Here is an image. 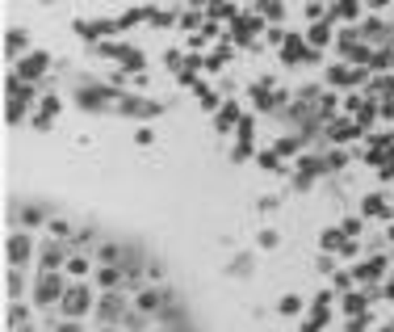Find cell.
Here are the masks:
<instances>
[{
	"instance_id": "1",
	"label": "cell",
	"mask_w": 394,
	"mask_h": 332,
	"mask_svg": "<svg viewBox=\"0 0 394 332\" xmlns=\"http://www.w3.org/2000/svg\"><path fill=\"white\" fill-rule=\"evenodd\" d=\"M88 311H97V307H92V290H88L84 282H72L63 290V299H59V316H63V320H84Z\"/></svg>"
},
{
	"instance_id": "2",
	"label": "cell",
	"mask_w": 394,
	"mask_h": 332,
	"mask_svg": "<svg viewBox=\"0 0 394 332\" xmlns=\"http://www.w3.org/2000/svg\"><path fill=\"white\" fill-rule=\"evenodd\" d=\"M63 290H67V282L59 278V269H43L34 282V307H59Z\"/></svg>"
},
{
	"instance_id": "3",
	"label": "cell",
	"mask_w": 394,
	"mask_h": 332,
	"mask_svg": "<svg viewBox=\"0 0 394 332\" xmlns=\"http://www.w3.org/2000/svg\"><path fill=\"white\" fill-rule=\"evenodd\" d=\"M126 307H131V303H126L122 290H105L101 303H97V320H101V324H122V320H126Z\"/></svg>"
},
{
	"instance_id": "4",
	"label": "cell",
	"mask_w": 394,
	"mask_h": 332,
	"mask_svg": "<svg viewBox=\"0 0 394 332\" xmlns=\"http://www.w3.org/2000/svg\"><path fill=\"white\" fill-rule=\"evenodd\" d=\"M46 68H50V55H43V50H34V55L17 59V80L34 85V80H43V76H46Z\"/></svg>"
},
{
	"instance_id": "5",
	"label": "cell",
	"mask_w": 394,
	"mask_h": 332,
	"mask_svg": "<svg viewBox=\"0 0 394 332\" xmlns=\"http://www.w3.org/2000/svg\"><path fill=\"white\" fill-rule=\"evenodd\" d=\"M26 101H30V85L13 76V80H9V109H4V118H9V122H21V118H26Z\"/></svg>"
},
{
	"instance_id": "6",
	"label": "cell",
	"mask_w": 394,
	"mask_h": 332,
	"mask_svg": "<svg viewBox=\"0 0 394 332\" xmlns=\"http://www.w3.org/2000/svg\"><path fill=\"white\" fill-rule=\"evenodd\" d=\"M131 307H134V311H143V316H160V311L168 307V294H164V290H155V286H143V290L134 294Z\"/></svg>"
},
{
	"instance_id": "7",
	"label": "cell",
	"mask_w": 394,
	"mask_h": 332,
	"mask_svg": "<svg viewBox=\"0 0 394 332\" xmlns=\"http://www.w3.org/2000/svg\"><path fill=\"white\" fill-rule=\"evenodd\" d=\"M30 252H34V244H30L26 232H13V236L4 240V257H9V265H13V269H21V265L30 261Z\"/></svg>"
},
{
	"instance_id": "8",
	"label": "cell",
	"mask_w": 394,
	"mask_h": 332,
	"mask_svg": "<svg viewBox=\"0 0 394 332\" xmlns=\"http://www.w3.org/2000/svg\"><path fill=\"white\" fill-rule=\"evenodd\" d=\"M327 80H332L336 89H349V85H365V80H369V68H349V63H336V68H327Z\"/></svg>"
},
{
	"instance_id": "9",
	"label": "cell",
	"mask_w": 394,
	"mask_h": 332,
	"mask_svg": "<svg viewBox=\"0 0 394 332\" xmlns=\"http://www.w3.org/2000/svg\"><path fill=\"white\" fill-rule=\"evenodd\" d=\"M281 59H285V63H310V59H319V50H314V47L307 50L298 34H285V43H281Z\"/></svg>"
},
{
	"instance_id": "10",
	"label": "cell",
	"mask_w": 394,
	"mask_h": 332,
	"mask_svg": "<svg viewBox=\"0 0 394 332\" xmlns=\"http://www.w3.org/2000/svg\"><path fill=\"white\" fill-rule=\"evenodd\" d=\"M118 109H122V114H134V118H155V114H160L155 101H147V97H122V93H118Z\"/></svg>"
},
{
	"instance_id": "11",
	"label": "cell",
	"mask_w": 394,
	"mask_h": 332,
	"mask_svg": "<svg viewBox=\"0 0 394 332\" xmlns=\"http://www.w3.org/2000/svg\"><path fill=\"white\" fill-rule=\"evenodd\" d=\"M38 261H43V269H63L67 265V248H63V240H46L43 252H38Z\"/></svg>"
},
{
	"instance_id": "12",
	"label": "cell",
	"mask_w": 394,
	"mask_h": 332,
	"mask_svg": "<svg viewBox=\"0 0 394 332\" xmlns=\"http://www.w3.org/2000/svg\"><path fill=\"white\" fill-rule=\"evenodd\" d=\"M109 59H118V63H126V72H143V50L134 47H122V43H109V47H101Z\"/></svg>"
},
{
	"instance_id": "13",
	"label": "cell",
	"mask_w": 394,
	"mask_h": 332,
	"mask_svg": "<svg viewBox=\"0 0 394 332\" xmlns=\"http://www.w3.org/2000/svg\"><path fill=\"white\" fill-rule=\"evenodd\" d=\"M390 269V261L386 257H369L365 265H356L352 274H356V282H365V286H373V282H382V274Z\"/></svg>"
},
{
	"instance_id": "14",
	"label": "cell",
	"mask_w": 394,
	"mask_h": 332,
	"mask_svg": "<svg viewBox=\"0 0 394 332\" xmlns=\"http://www.w3.org/2000/svg\"><path fill=\"white\" fill-rule=\"evenodd\" d=\"M365 127L356 122V118H332L327 122V135H332V143H349V139H356Z\"/></svg>"
},
{
	"instance_id": "15",
	"label": "cell",
	"mask_w": 394,
	"mask_h": 332,
	"mask_svg": "<svg viewBox=\"0 0 394 332\" xmlns=\"http://www.w3.org/2000/svg\"><path fill=\"white\" fill-rule=\"evenodd\" d=\"M261 30H264V17H256V13H252V17H235L231 38H235V43H252V34H261Z\"/></svg>"
},
{
	"instance_id": "16",
	"label": "cell",
	"mask_w": 394,
	"mask_h": 332,
	"mask_svg": "<svg viewBox=\"0 0 394 332\" xmlns=\"http://www.w3.org/2000/svg\"><path fill=\"white\" fill-rule=\"evenodd\" d=\"M340 307H344V316H365V311H369V299H365V294H361V290H344V299H340Z\"/></svg>"
},
{
	"instance_id": "17",
	"label": "cell",
	"mask_w": 394,
	"mask_h": 332,
	"mask_svg": "<svg viewBox=\"0 0 394 332\" xmlns=\"http://www.w3.org/2000/svg\"><path fill=\"white\" fill-rule=\"evenodd\" d=\"M97 278H101L105 290H122V286H126V269H122V265H101Z\"/></svg>"
},
{
	"instance_id": "18",
	"label": "cell",
	"mask_w": 394,
	"mask_h": 332,
	"mask_svg": "<svg viewBox=\"0 0 394 332\" xmlns=\"http://www.w3.org/2000/svg\"><path fill=\"white\" fill-rule=\"evenodd\" d=\"M239 122H243L239 105H235V101H226V105L219 109V131H239Z\"/></svg>"
},
{
	"instance_id": "19",
	"label": "cell",
	"mask_w": 394,
	"mask_h": 332,
	"mask_svg": "<svg viewBox=\"0 0 394 332\" xmlns=\"http://www.w3.org/2000/svg\"><path fill=\"white\" fill-rule=\"evenodd\" d=\"M361 210H365L369 219H390V206H386V198H382V193H369V198L361 202Z\"/></svg>"
},
{
	"instance_id": "20",
	"label": "cell",
	"mask_w": 394,
	"mask_h": 332,
	"mask_svg": "<svg viewBox=\"0 0 394 332\" xmlns=\"http://www.w3.org/2000/svg\"><path fill=\"white\" fill-rule=\"evenodd\" d=\"M344 244H349V236H344V227H327V232L319 236V248H323V252H340Z\"/></svg>"
},
{
	"instance_id": "21",
	"label": "cell",
	"mask_w": 394,
	"mask_h": 332,
	"mask_svg": "<svg viewBox=\"0 0 394 332\" xmlns=\"http://www.w3.org/2000/svg\"><path fill=\"white\" fill-rule=\"evenodd\" d=\"M109 89H80V109H101V101H109Z\"/></svg>"
},
{
	"instance_id": "22",
	"label": "cell",
	"mask_w": 394,
	"mask_h": 332,
	"mask_svg": "<svg viewBox=\"0 0 394 332\" xmlns=\"http://www.w3.org/2000/svg\"><path fill=\"white\" fill-rule=\"evenodd\" d=\"M55 114H59V97H43V109H38L34 127H38V131H43V127H50V122H55Z\"/></svg>"
},
{
	"instance_id": "23",
	"label": "cell",
	"mask_w": 394,
	"mask_h": 332,
	"mask_svg": "<svg viewBox=\"0 0 394 332\" xmlns=\"http://www.w3.org/2000/svg\"><path fill=\"white\" fill-rule=\"evenodd\" d=\"M88 269H92L88 252H84V257H67V265H63V274H67V278H88Z\"/></svg>"
},
{
	"instance_id": "24",
	"label": "cell",
	"mask_w": 394,
	"mask_h": 332,
	"mask_svg": "<svg viewBox=\"0 0 394 332\" xmlns=\"http://www.w3.org/2000/svg\"><path fill=\"white\" fill-rule=\"evenodd\" d=\"M307 43H310L314 50H319V47H327V43H332V30H327L323 21H314V26L307 30Z\"/></svg>"
},
{
	"instance_id": "25",
	"label": "cell",
	"mask_w": 394,
	"mask_h": 332,
	"mask_svg": "<svg viewBox=\"0 0 394 332\" xmlns=\"http://www.w3.org/2000/svg\"><path fill=\"white\" fill-rule=\"evenodd\" d=\"M26 43H30V38H26V30H9V34H4V50H9V55L26 50Z\"/></svg>"
},
{
	"instance_id": "26",
	"label": "cell",
	"mask_w": 394,
	"mask_h": 332,
	"mask_svg": "<svg viewBox=\"0 0 394 332\" xmlns=\"http://www.w3.org/2000/svg\"><path fill=\"white\" fill-rule=\"evenodd\" d=\"M46 232H50L55 240H76V236H72V223H67V219H46Z\"/></svg>"
},
{
	"instance_id": "27",
	"label": "cell",
	"mask_w": 394,
	"mask_h": 332,
	"mask_svg": "<svg viewBox=\"0 0 394 332\" xmlns=\"http://www.w3.org/2000/svg\"><path fill=\"white\" fill-rule=\"evenodd\" d=\"M261 168H264V173H285V164H281V156H277V151H261Z\"/></svg>"
},
{
	"instance_id": "28",
	"label": "cell",
	"mask_w": 394,
	"mask_h": 332,
	"mask_svg": "<svg viewBox=\"0 0 394 332\" xmlns=\"http://www.w3.org/2000/svg\"><path fill=\"white\" fill-rule=\"evenodd\" d=\"M302 139H307V135H294V139H277V147H273V151H277V156H294V151L302 147Z\"/></svg>"
},
{
	"instance_id": "29",
	"label": "cell",
	"mask_w": 394,
	"mask_h": 332,
	"mask_svg": "<svg viewBox=\"0 0 394 332\" xmlns=\"http://www.w3.org/2000/svg\"><path fill=\"white\" fill-rule=\"evenodd\" d=\"M277 307H281V316H298V311H302V299H298V294H285Z\"/></svg>"
},
{
	"instance_id": "30",
	"label": "cell",
	"mask_w": 394,
	"mask_h": 332,
	"mask_svg": "<svg viewBox=\"0 0 394 332\" xmlns=\"http://www.w3.org/2000/svg\"><path fill=\"white\" fill-rule=\"evenodd\" d=\"M336 13H340V17H349V21H356V13H361V0H340V4H336Z\"/></svg>"
},
{
	"instance_id": "31",
	"label": "cell",
	"mask_w": 394,
	"mask_h": 332,
	"mask_svg": "<svg viewBox=\"0 0 394 332\" xmlns=\"http://www.w3.org/2000/svg\"><path fill=\"white\" fill-rule=\"evenodd\" d=\"M365 38L382 43V38H386V26H382V21H369V26H365Z\"/></svg>"
},
{
	"instance_id": "32",
	"label": "cell",
	"mask_w": 394,
	"mask_h": 332,
	"mask_svg": "<svg viewBox=\"0 0 394 332\" xmlns=\"http://www.w3.org/2000/svg\"><path fill=\"white\" fill-rule=\"evenodd\" d=\"M222 63H226V47H222V50H214V55L206 59V72H219Z\"/></svg>"
},
{
	"instance_id": "33",
	"label": "cell",
	"mask_w": 394,
	"mask_h": 332,
	"mask_svg": "<svg viewBox=\"0 0 394 332\" xmlns=\"http://www.w3.org/2000/svg\"><path fill=\"white\" fill-rule=\"evenodd\" d=\"M344 164H349L344 151H332V156H327V173H336V168H344Z\"/></svg>"
},
{
	"instance_id": "34",
	"label": "cell",
	"mask_w": 394,
	"mask_h": 332,
	"mask_svg": "<svg viewBox=\"0 0 394 332\" xmlns=\"http://www.w3.org/2000/svg\"><path fill=\"white\" fill-rule=\"evenodd\" d=\"M43 215H46L43 206H26V210H21V223H38Z\"/></svg>"
},
{
	"instance_id": "35",
	"label": "cell",
	"mask_w": 394,
	"mask_h": 332,
	"mask_svg": "<svg viewBox=\"0 0 394 332\" xmlns=\"http://www.w3.org/2000/svg\"><path fill=\"white\" fill-rule=\"evenodd\" d=\"M17 294H21V274L9 269V299H17Z\"/></svg>"
},
{
	"instance_id": "36",
	"label": "cell",
	"mask_w": 394,
	"mask_h": 332,
	"mask_svg": "<svg viewBox=\"0 0 394 332\" xmlns=\"http://www.w3.org/2000/svg\"><path fill=\"white\" fill-rule=\"evenodd\" d=\"M261 13L264 17H281V0H261Z\"/></svg>"
},
{
	"instance_id": "37",
	"label": "cell",
	"mask_w": 394,
	"mask_h": 332,
	"mask_svg": "<svg viewBox=\"0 0 394 332\" xmlns=\"http://www.w3.org/2000/svg\"><path fill=\"white\" fill-rule=\"evenodd\" d=\"M55 332H84V320H59Z\"/></svg>"
},
{
	"instance_id": "38",
	"label": "cell",
	"mask_w": 394,
	"mask_h": 332,
	"mask_svg": "<svg viewBox=\"0 0 394 332\" xmlns=\"http://www.w3.org/2000/svg\"><path fill=\"white\" fill-rule=\"evenodd\" d=\"M252 131H256V127H252V118H243V122H239V131H235V135H239V143L252 139Z\"/></svg>"
},
{
	"instance_id": "39",
	"label": "cell",
	"mask_w": 394,
	"mask_h": 332,
	"mask_svg": "<svg viewBox=\"0 0 394 332\" xmlns=\"http://www.w3.org/2000/svg\"><path fill=\"white\" fill-rule=\"evenodd\" d=\"M197 97H202V105H206V109H219V97L210 93V89H197Z\"/></svg>"
},
{
	"instance_id": "40",
	"label": "cell",
	"mask_w": 394,
	"mask_h": 332,
	"mask_svg": "<svg viewBox=\"0 0 394 332\" xmlns=\"http://www.w3.org/2000/svg\"><path fill=\"white\" fill-rule=\"evenodd\" d=\"M340 227H344V236H361V219H344V223H340Z\"/></svg>"
},
{
	"instance_id": "41",
	"label": "cell",
	"mask_w": 394,
	"mask_h": 332,
	"mask_svg": "<svg viewBox=\"0 0 394 332\" xmlns=\"http://www.w3.org/2000/svg\"><path fill=\"white\" fill-rule=\"evenodd\" d=\"M378 177H382V181H394V160H390V156L382 160V168H378Z\"/></svg>"
},
{
	"instance_id": "42",
	"label": "cell",
	"mask_w": 394,
	"mask_h": 332,
	"mask_svg": "<svg viewBox=\"0 0 394 332\" xmlns=\"http://www.w3.org/2000/svg\"><path fill=\"white\" fill-rule=\"evenodd\" d=\"M365 324H369V316H352V320H349V332H365Z\"/></svg>"
},
{
	"instance_id": "43",
	"label": "cell",
	"mask_w": 394,
	"mask_h": 332,
	"mask_svg": "<svg viewBox=\"0 0 394 332\" xmlns=\"http://www.w3.org/2000/svg\"><path fill=\"white\" fill-rule=\"evenodd\" d=\"M307 17H310V21H319V17H323V4H319V0H310V4H307Z\"/></svg>"
},
{
	"instance_id": "44",
	"label": "cell",
	"mask_w": 394,
	"mask_h": 332,
	"mask_svg": "<svg viewBox=\"0 0 394 332\" xmlns=\"http://www.w3.org/2000/svg\"><path fill=\"white\" fill-rule=\"evenodd\" d=\"M134 143H143V147H147V143H151V127H138V131H134Z\"/></svg>"
},
{
	"instance_id": "45",
	"label": "cell",
	"mask_w": 394,
	"mask_h": 332,
	"mask_svg": "<svg viewBox=\"0 0 394 332\" xmlns=\"http://www.w3.org/2000/svg\"><path fill=\"white\" fill-rule=\"evenodd\" d=\"M261 248H277V232H261Z\"/></svg>"
},
{
	"instance_id": "46",
	"label": "cell",
	"mask_w": 394,
	"mask_h": 332,
	"mask_svg": "<svg viewBox=\"0 0 394 332\" xmlns=\"http://www.w3.org/2000/svg\"><path fill=\"white\" fill-rule=\"evenodd\" d=\"M365 4H369V9H386L390 0H365Z\"/></svg>"
},
{
	"instance_id": "47",
	"label": "cell",
	"mask_w": 394,
	"mask_h": 332,
	"mask_svg": "<svg viewBox=\"0 0 394 332\" xmlns=\"http://www.w3.org/2000/svg\"><path fill=\"white\" fill-rule=\"evenodd\" d=\"M101 332H122V328H114V324H105V328H101Z\"/></svg>"
},
{
	"instance_id": "48",
	"label": "cell",
	"mask_w": 394,
	"mask_h": 332,
	"mask_svg": "<svg viewBox=\"0 0 394 332\" xmlns=\"http://www.w3.org/2000/svg\"><path fill=\"white\" fill-rule=\"evenodd\" d=\"M43 4H50V0H43Z\"/></svg>"
}]
</instances>
